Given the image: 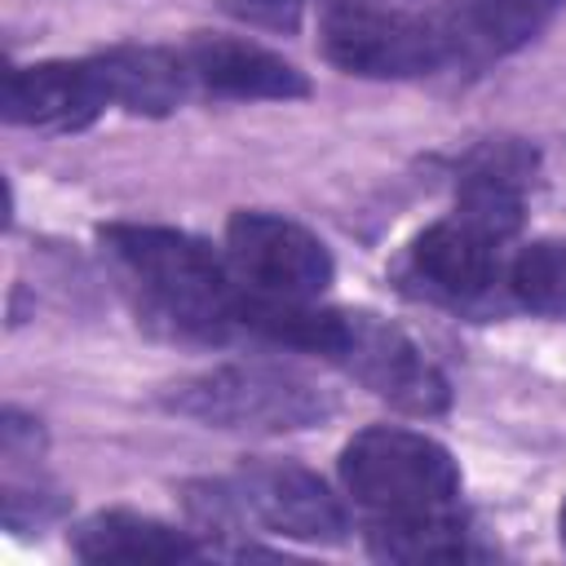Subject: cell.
Instances as JSON below:
<instances>
[{"instance_id": "cell-17", "label": "cell", "mask_w": 566, "mask_h": 566, "mask_svg": "<svg viewBox=\"0 0 566 566\" xmlns=\"http://www.w3.org/2000/svg\"><path fill=\"white\" fill-rule=\"evenodd\" d=\"M557 535H562V548H566V500H562V509H557Z\"/></svg>"}, {"instance_id": "cell-6", "label": "cell", "mask_w": 566, "mask_h": 566, "mask_svg": "<svg viewBox=\"0 0 566 566\" xmlns=\"http://www.w3.org/2000/svg\"><path fill=\"white\" fill-rule=\"evenodd\" d=\"M226 261L256 296L314 301L332 287V248L301 221L265 208H239L226 221Z\"/></svg>"}, {"instance_id": "cell-11", "label": "cell", "mask_w": 566, "mask_h": 566, "mask_svg": "<svg viewBox=\"0 0 566 566\" xmlns=\"http://www.w3.org/2000/svg\"><path fill=\"white\" fill-rule=\"evenodd\" d=\"M71 553L80 562H195L208 544L195 531L168 526L150 513L102 509L71 531Z\"/></svg>"}, {"instance_id": "cell-12", "label": "cell", "mask_w": 566, "mask_h": 566, "mask_svg": "<svg viewBox=\"0 0 566 566\" xmlns=\"http://www.w3.org/2000/svg\"><path fill=\"white\" fill-rule=\"evenodd\" d=\"M504 287L522 310L539 318H566V239L522 243L504 265Z\"/></svg>"}, {"instance_id": "cell-8", "label": "cell", "mask_w": 566, "mask_h": 566, "mask_svg": "<svg viewBox=\"0 0 566 566\" xmlns=\"http://www.w3.org/2000/svg\"><path fill=\"white\" fill-rule=\"evenodd\" d=\"M226 482L243 526H261L301 544H340L349 531L345 504L318 473L296 460H248Z\"/></svg>"}, {"instance_id": "cell-16", "label": "cell", "mask_w": 566, "mask_h": 566, "mask_svg": "<svg viewBox=\"0 0 566 566\" xmlns=\"http://www.w3.org/2000/svg\"><path fill=\"white\" fill-rule=\"evenodd\" d=\"M517 4H526V9H535L539 18H548V13H553V9L562 4V0H517Z\"/></svg>"}, {"instance_id": "cell-1", "label": "cell", "mask_w": 566, "mask_h": 566, "mask_svg": "<svg viewBox=\"0 0 566 566\" xmlns=\"http://www.w3.org/2000/svg\"><path fill=\"white\" fill-rule=\"evenodd\" d=\"M340 482L367 513V553L380 562H473L491 557L464 517L455 455L398 424H371L340 447Z\"/></svg>"}, {"instance_id": "cell-15", "label": "cell", "mask_w": 566, "mask_h": 566, "mask_svg": "<svg viewBox=\"0 0 566 566\" xmlns=\"http://www.w3.org/2000/svg\"><path fill=\"white\" fill-rule=\"evenodd\" d=\"M44 455V424L18 407H4L0 416V460L4 464H40Z\"/></svg>"}, {"instance_id": "cell-9", "label": "cell", "mask_w": 566, "mask_h": 566, "mask_svg": "<svg viewBox=\"0 0 566 566\" xmlns=\"http://www.w3.org/2000/svg\"><path fill=\"white\" fill-rule=\"evenodd\" d=\"M106 111H115V93L102 53L27 62V66H9L4 75V97H0L4 124L40 128V133H80Z\"/></svg>"}, {"instance_id": "cell-2", "label": "cell", "mask_w": 566, "mask_h": 566, "mask_svg": "<svg viewBox=\"0 0 566 566\" xmlns=\"http://www.w3.org/2000/svg\"><path fill=\"white\" fill-rule=\"evenodd\" d=\"M97 243L124 279L137 314L164 336L221 345L243 332L248 287L226 252L199 234L155 221H111L97 230Z\"/></svg>"}, {"instance_id": "cell-13", "label": "cell", "mask_w": 566, "mask_h": 566, "mask_svg": "<svg viewBox=\"0 0 566 566\" xmlns=\"http://www.w3.org/2000/svg\"><path fill=\"white\" fill-rule=\"evenodd\" d=\"M4 531H40L57 522L71 500L57 482H49L35 464H4Z\"/></svg>"}, {"instance_id": "cell-4", "label": "cell", "mask_w": 566, "mask_h": 566, "mask_svg": "<svg viewBox=\"0 0 566 566\" xmlns=\"http://www.w3.org/2000/svg\"><path fill=\"white\" fill-rule=\"evenodd\" d=\"M318 44L332 66L363 80H429L460 71L447 9L420 13L394 0H323Z\"/></svg>"}, {"instance_id": "cell-7", "label": "cell", "mask_w": 566, "mask_h": 566, "mask_svg": "<svg viewBox=\"0 0 566 566\" xmlns=\"http://www.w3.org/2000/svg\"><path fill=\"white\" fill-rule=\"evenodd\" d=\"M504 243L509 239L500 230L451 208L407 243L402 279L416 296H429L438 305H451V310L482 305L500 283Z\"/></svg>"}, {"instance_id": "cell-5", "label": "cell", "mask_w": 566, "mask_h": 566, "mask_svg": "<svg viewBox=\"0 0 566 566\" xmlns=\"http://www.w3.org/2000/svg\"><path fill=\"white\" fill-rule=\"evenodd\" d=\"M318 358L340 367L354 385L402 416L429 420L451 407V385L433 358L376 310H332Z\"/></svg>"}, {"instance_id": "cell-14", "label": "cell", "mask_w": 566, "mask_h": 566, "mask_svg": "<svg viewBox=\"0 0 566 566\" xmlns=\"http://www.w3.org/2000/svg\"><path fill=\"white\" fill-rule=\"evenodd\" d=\"M221 13H230L234 22H248V27H261V31H279V35H292L305 18V4L310 0H217Z\"/></svg>"}, {"instance_id": "cell-3", "label": "cell", "mask_w": 566, "mask_h": 566, "mask_svg": "<svg viewBox=\"0 0 566 566\" xmlns=\"http://www.w3.org/2000/svg\"><path fill=\"white\" fill-rule=\"evenodd\" d=\"M159 407L226 433H301L336 416V398L279 363H226L159 389Z\"/></svg>"}, {"instance_id": "cell-10", "label": "cell", "mask_w": 566, "mask_h": 566, "mask_svg": "<svg viewBox=\"0 0 566 566\" xmlns=\"http://www.w3.org/2000/svg\"><path fill=\"white\" fill-rule=\"evenodd\" d=\"M195 93L226 102H296L310 97V80L283 53L243 35H195L186 49Z\"/></svg>"}]
</instances>
